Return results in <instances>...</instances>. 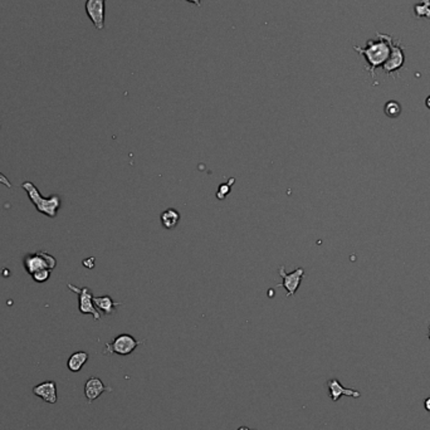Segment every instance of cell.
Instances as JSON below:
<instances>
[{
  "label": "cell",
  "instance_id": "cell-1",
  "mask_svg": "<svg viewBox=\"0 0 430 430\" xmlns=\"http://www.w3.org/2000/svg\"><path fill=\"white\" fill-rule=\"evenodd\" d=\"M380 39H372L367 43V48L355 47V50L360 54H364L366 57L367 62L370 64V72L372 77L375 76V68L381 64H385L393 50V42L390 37L386 35H378Z\"/></svg>",
  "mask_w": 430,
  "mask_h": 430
},
{
  "label": "cell",
  "instance_id": "cell-2",
  "mask_svg": "<svg viewBox=\"0 0 430 430\" xmlns=\"http://www.w3.org/2000/svg\"><path fill=\"white\" fill-rule=\"evenodd\" d=\"M21 187L26 191L32 203L34 204L35 209L39 213L44 214L49 218H56L57 211L61 208V198L58 195H52L50 198H43L42 194L39 193L35 185L30 181H24L21 184Z\"/></svg>",
  "mask_w": 430,
  "mask_h": 430
},
{
  "label": "cell",
  "instance_id": "cell-3",
  "mask_svg": "<svg viewBox=\"0 0 430 430\" xmlns=\"http://www.w3.org/2000/svg\"><path fill=\"white\" fill-rule=\"evenodd\" d=\"M143 341H138L134 336L122 333L115 337L112 342L106 343L105 354H117L121 356H127L135 351L136 347L143 345Z\"/></svg>",
  "mask_w": 430,
  "mask_h": 430
},
{
  "label": "cell",
  "instance_id": "cell-4",
  "mask_svg": "<svg viewBox=\"0 0 430 430\" xmlns=\"http://www.w3.org/2000/svg\"><path fill=\"white\" fill-rule=\"evenodd\" d=\"M56 258L43 251L37 252V253L34 254H28V256L24 258V267H25V271L29 273L30 276H32L33 273L42 270L52 271L56 268Z\"/></svg>",
  "mask_w": 430,
  "mask_h": 430
},
{
  "label": "cell",
  "instance_id": "cell-5",
  "mask_svg": "<svg viewBox=\"0 0 430 430\" xmlns=\"http://www.w3.org/2000/svg\"><path fill=\"white\" fill-rule=\"evenodd\" d=\"M67 287L72 290V292L77 293L78 294V309L81 313L83 314H92L93 318L96 321L101 319V313L98 312V309L96 308L95 303H93V294L91 292L90 288L82 287L78 288L76 286L68 283Z\"/></svg>",
  "mask_w": 430,
  "mask_h": 430
},
{
  "label": "cell",
  "instance_id": "cell-6",
  "mask_svg": "<svg viewBox=\"0 0 430 430\" xmlns=\"http://www.w3.org/2000/svg\"><path fill=\"white\" fill-rule=\"evenodd\" d=\"M280 276L283 278V282L277 285V288H285L287 290V297H292L295 294V292L298 290L299 286H301L302 280H303L304 276V270L303 268H297L295 271H293L292 273H287L285 270V266H281L280 270Z\"/></svg>",
  "mask_w": 430,
  "mask_h": 430
},
{
  "label": "cell",
  "instance_id": "cell-7",
  "mask_svg": "<svg viewBox=\"0 0 430 430\" xmlns=\"http://www.w3.org/2000/svg\"><path fill=\"white\" fill-rule=\"evenodd\" d=\"M85 9L96 29L102 30L105 28L106 0H87Z\"/></svg>",
  "mask_w": 430,
  "mask_h": 430
},
{
  "label": "cell",
  "instance_id": "cell-8",
  "mask_svg": "<svg viewBox=\"0 0 430 430\" xmlns=\"http://www.w3.org/2000/svg\"><path fill=\"white\" fill-rule=\"evenodd\" d=\"M33 394L38 398L43 399L45 403L56 404L57 403V385L53 380L44 381L33 388Z\"/></svg>",
  "mask_w": 430,
  "mask_h": 430
},
{
  "label": "cell",
  "instance_id": "cell-9",
  "mask_svg": "<svg viewBox=\"0 0 430 430\" xmlns=\"http://www.w3.org/2000/svg\"><path fill=\"white\" fill-rule=\"evenodd\" d=\"M110 390H111V389L105 386L102 380H101L100 378H96V376H92V378L88 379L85 384V396L88 400V403H92L96 399L100 398L105 391Z\"/></svg>",
  "mask_w": 430,
  "mask_h": 430
},
{
  "label": "cell",
  "instance_id": "cell-10",
  "mask_svg": "<svg viewBox=\"0 0 430 430\" xmlns=\"http://www.w3.org/2000/svg\"><path fill=\"white\" fill-rule=\"evenodd\" d=\"M328 386V390H330V398L331 400L333 401V403H336V401H338V399L341 398V396H351V398H360L361 396V393L357 390H355V389H346L343 388L342 385L340 384V381L337 380V379H332V380H330L327 383Z\"/></svg>",
  "mask_w": 430,
  "mask_h": 430
},
{
  "label": "cell",
  "instance_id": "cell-11",
  "mask_svg": "<svg viewBox=\"0 0 430 430\" xmlns=\"http://www.w3.org/2000/svg\"><path fill=\"white\" fill-rule=\"evenodd\" d=\"M93 303H95L96 308L102 311L103 313L110 316L116 311L117 306H121L122 302H115L110 295H101V297H95L93 295Z\"/></svg>",
  "mask_w": 430,
  "mask_h": 430
},
{
  "label": "cell",
  "instance_id": "cell-12",
  "mask_svg": "<svg viewBox=\"0 0 430 430\" xmlns=\"http://www.w3.org/2000/svg\"><path fill=\"white\" fill-rule=\"evenodd\" d=\"M403 62H404V56H403L401 49L399 47H393L390 57L384 64V69H385L386 73H391V72L396 71L403 64Z\"/></svg>",
  "mask_w": 430,
  "mask_h": 430
},
{
  "label": "cell",
  "instance_id": "cell-13",
  "mask_svg": "<svg viewBox=\"0 0 430 430\" xmlns=\"http://www.w3.org/2000/svg\"><path fill=\"white\" fill-rule=\"evenodd\" d=\"M180 213L176 209H167V210L162 211L160 215V220L162 227L166 229H174L180 222Z\"/></svg>",
  "mask_w": 430,
  "mask_h": 430
},
{
  "label": "cell",
  "instance_id": "cell-14",
  "mask_svg": "<svg viewBox=\"0 0 430 430\" xmlns=\"http://www.w3.org/2000/svg\"><path fill=\"white\" fill-rule=\"evenodd\" d=\"M88 361V354L85 351H77L74 354H72L69 356L68 362H67V366H68L69 371L72 372H78L81 371L83 366H85L86 362Z\"/></svg>",
  "mask_w": 430,
  "mask_h": 430
},
{
  "label": "cell",
  "instance_id": "cell-15",
  "mask_svg": "<svg viewBox=\"0 0 430 430\" xmlns=\"http://www.w3.org/2000/svg\"><path fill=\"white\" fill-rule=\"evenodd\" d=\"M401 112V106L396 101H390L385 106V114L389 117H398Z\"/></svg>",
  "mask_w": 430,
  "mask_h": 430
},
{
  "label": "cell",
  "instance_id": "cell-16",
  "mask_svg": "<svg viewBox=\"0 0 430 430\" xmlns=\"http://www.w3.org/2000/svg\"><path fill=\"white\" fill-rule=\"evenodd\" d=\"M49 277H50V271L49 270L38 271V272L33 273L32 275L33 280H34L35 282H38V283L45 282V281H47Z\"/></svg>",
  "mask_w": 430,
  "mask_h": 430
},
{
  "label": "cell",
  "instance_id": "cell-17",
  "mask_svg": "<svg viewBox=\"0 0 430 430\" xmlns=\"http://www.w3.org/2000/svg\"><path fill=\"white\" fill-rule=\"evenodd\" d=\"M233 182H234V179H230L228 184H222V185H220L219 190H218V199H220V200H222V199H224L225 196H227L228 194H229L230 186H232V185H230V184H233Z\"/></svg>",
  "mask_w": 430,
  "mask_h": 430
},
{
  "label": "cell",
  "instance_id": "cell-18",
  "mask_svg": "<svg viewBox=\"0 0 430 430\" xmlns=\"http://www.w3.org/2000/svg\"><path fill=\"white\" fill-rule=\"evenodd\" d=\"M0 184L5 185V186H6V187H9V189H10V187H11V182L9 181L8 177H6L5 175L1 174V172H0Z\"/></svg>",
  "mask_w": 430,
  "mask_h": 430
},
{
  "label": "cell",
  "instance_id": "cell-19",
  "mask_svg": "<svg viewBox=\"0 0 430 430\" xmlns=\"http://www.w3.org/2000/svg\"><path fill=\"white\" fill-rule=\"evenodd\" d=\"M186 1H189V3L194 4V5L196 6H201V0H186Z\"/></svg>",
  "mask_w": 430,
  "mask_h": 430
},
{
  "label": "cell",
  "instance_id": "cell-20",
  "mask_svg": "<svg viewBox=\"0 0 430 430\" xmlns=\"http://www.w3.org/2000/svg\"><path fill=\"white\" fill-rule=\"evenodd\" d=\"M425 409H427L428 412H430V398H428L427 400H425Z\"/></svg>",
  "mask_w": 430,
  "mask_h": 430
},
{
  "label": "cell",
  "instance_id": "cell-21",
  "mask_svg": "<svg viewBox=\"0 0 430 430\" xmlns=\"http://www.w3.org/2000/svg\"><path fill=\"white\" fill-rule=\"evenodd\" d=\"M238 430H251L248 427H240Z\"/></svg>",
  "mask_w": 430,
  "mask_h": 430
},
{
  "label": "cell",
  "instance_id": "cell-22",
  "mask_svg": "<svg viewBox=\"0 0 430 430\" xmlns=\"http://www.w3.org/2000/svg\"><path fill=\"white\" fill-rule=\"evenodd\" d=\"M427 106H428V109H430V97H428V100H427Z\"/></svg>",
  "mask_w": 430,
  "mask_h": 430
},
{
  "label": "cell",
  "instance_id": "cell-23",
  "mask_svg": "<svg viewBox=\"0 0 430 430\" xmlns=\"http://www.w3.org/2000/svg\"><path fill=\"white\" fill-rule=\"evenodd\" d=\"M429 340H430V327H429Z\"/></svg>",
  "mask_w": 430,
  "mask_h": 430
}]
</instances>
